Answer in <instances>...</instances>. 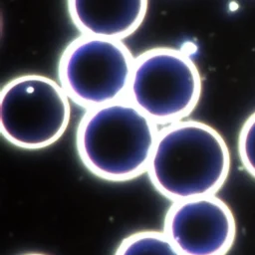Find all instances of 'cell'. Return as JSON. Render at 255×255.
<instances>
[{"label":"cell","mask_w":255,"mask_h":255,"mask_svg":"<svg viewBox=\"0 0 255 255\" xmlns=\"http://www.w3.org/2000/svg\"><path fill=\"white\" fill-rule=\"evenodd\" d=\"M238 153L244 167L255 177V112L247 118L240 129Z\"/></svg>","instance_id":"obj_9"},{"label":"cell","mask_w":255,"mask_h":255,"mask_svg":"<svg viewBox=\"0 0 255 255\" xmlns=\"http://www.w3.org/2000/svg\"><path fill=\"white\" fill-rule=\"evenodd\" d=\"M70 118V98L51 78L22 75L2 87L0 130L17 147L33 150L55 143L66 131Z\"/></svg>","instance_id":"obj_4"},{"label":"cell","mask_w":255,"mask_h":255,"mask_svg":"<svg viewBox=\"0 0 255 255\" xmlns=\"http://www.w3.org/2000/svg\"><path fill=\"white\" fill-rule=\"evenodd\" d=\"M163 232L182 255H226L235 240L236 221L224 200L205 195L172 202Z\"/></svg>","instance_id":"obj_6"},{"label":"cell","mask_w":255,"mask_h":255,"mask_svg":"<svg viewBox=\"0 0 255 255\" xmlns=\"http://www.w3.org/2000/svg\"><path fill=\"white\" fill-rule=\"evenodd\" d=\"M158 131L157 125L125 98L86 112L76 147L91 173L124 182L146 172Z\"/></svg>","instance_id":"obj_2"},{"label":"cell","mask_w":255,"mask_h":255,"mask_svg":"<svg viewBox=\"0 0 255 255\" xmlns=\"http://www.w3.org/2000/svg\"><path fill=\"white\" fill-rule=\"evenodd\" d=\"M23 255H47V254H44V253H26V254H23Z\"/></svg>","instance_id":"obj_10"},{"label":"cell","mask_w":255,"mask_h":255,"mask_svg":"<svg viewBox=\"0 0 255 255\" xmlns=\"http://www.w3.org/2000/svg\"><path fill=\"white\" fill-rule=\"evenodd\" d=\"M202 91L199 70L181 50L156 47L134 58L127 98L156 125L188 117Z\"/></svg>","instance_id":"obj_3"},{"label":"cell","mask_w":255,"mask_h":255,"mask_svg":"<svg viewBox=\"0 0 255 255\" xmlns=\"http://www.w3.org/2000/svg\"><path fill=\"white\" fill-rule=\"evenodd\" d=\"M114 255H182L163 231L140 230L125 237Z\"/></svg>","instance_id":"obj_8"},{"label":"cell","mask_w":255,"mask_h":255,"mask_svg":"<svg viewBox=\"0 0 255 255\" xmlns=\"http://www.w3.org/2000/svg\"><path fill=\"white\" fill-rule=\"evenodd\" d=\"M133 63L122 40L82 35L62 53L58 76L68 97L90 110L127 98Z\"/></svg>","instance_id":"obj_5"},{"label":"cell","mask_w":255,"mask_h":255,"mask_svg":"<svg viewBox=\"0 0 255 255\" xmlns=\"http://www.w3.org/2000/svg\"><path fill=\"white\" fill-rule=\"evenodd\" d=\"M230 162L219 131L200 121L182 120L159 129L146 172L156 191L174 202L215 194Z\"/></svg>","instance_id":"obj_1"},{"label":"cell","mask_w":255,"mask_h":255,"mask_svg":"<svg viewBox=\"0 0 255 255\" xmlns=\"http://www.w3.org/2000/svg\"><path fill=\"white\" fill-rule=\"evenodd\" d=\"M67 4L82 35L123 40L143 22L148 0H67Z\"/></svg>","instance_id":"obj_7"}]
</instances>
